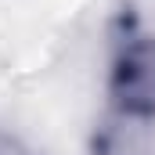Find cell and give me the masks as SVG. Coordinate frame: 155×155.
I'll use <instances>...</instances> for the list:
<instances>
[{
	"label": "cell",
	"instance_id": "obj_1",
	"mask_svg": "<svg viewBox=\"0 0 155 155\" xmlns=\"http://www.w3.org/2000/svg\"><path fill=\"white\" fill-rule=\"evenodd\" d=\"M108 97L112 112L155 123V36H137L116 54Z\"/></svg>",
	"mask_w": 155,
	"mask_h": 155
},
{
	"label": "cell",
	"instance_id": "obj_2",
	"mask_svg": "<svg viewBox=\"0 0 155 155\" xmlns=\"http://www.w3.org/2000/svg\"><path fill=\"white\" fill-rule=\"evenodd\" d=\"M94 155H155V123L112 112L97 126Z\"/></svg>",
	"mask_w": 155,
	"mask_h": 155
},
{
	"label": "cell",
	"instance_id": "obj_3",
	"mask_svg": "<svg viewBox=\"0 0 155 155\" xmlns=\"http://www.w3.org/2000/svg\"><path fill=\"white\" fill-rule=\"evenodd\" d=\"M0 155H29V152H25V144H22L15 134L0 130Z\"/></svg>",
	"mask_w": 155,
	"mask_h": 155
}]
</instances>
